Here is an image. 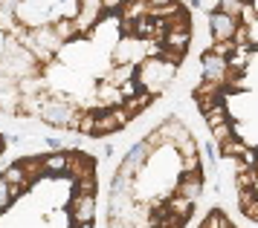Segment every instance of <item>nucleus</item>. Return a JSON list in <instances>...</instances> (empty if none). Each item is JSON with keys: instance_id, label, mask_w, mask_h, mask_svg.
Returning <instances> with one entry per match:
<instances>
[{"instance_id": "1", "label": "nucleus", "mask_w": 258, "mask_h": 228, "mask_svg": "<svg viewBox=\"0 0 258 228\" xmlns=\"http://www.w3.org/2000/svg\"><path fill=\"white\" fill-rule=\"evenodd\" d=\"M229 78V61L221 55H215L212 49H203L200 52V81L203 84H218L223 87Z\"/></svg>"}, {"instance_id": "2", "label": "nucleus", "mask_w": 258, "mask_h": 228, "mask_svg": "<svg viewBox=\"0 0 258 228\" xmlns=\"http://www.w3.org/2000/svg\"><path fill=\"white\" fill-rule=\"evenodd\" d=\"M67 176H70L73 182H79V179H87V176H96V159L90 153H84L79 148H70L67 150Z\"/></svg>"}, {"instance_id": "3", "label": "nucleus", "mask_w": 258, "mask_h": 228, "mask_svg": "<svg viewBox=\"0 0 258 228\" xmlns=\"http://www.w3.org/2000/svg\"><path fill=\"white\" fill-rule=\"evenodd\" d=\"M238 18H229V15H223V12L212 9L209 15V32L215 38V44H226V41H235V32H238Z\"/></svg>"}, {"instance_id": "4", "label": "nucleus", "mask_w": 258, "mask_h": 228, "mask_svg": "<svg viewBox=\"0 0 258 228\" xmlns=\"http://www.w3.org/2000/svg\"><path fill=\"white\" fill-rule=\"evenodd\" d=\"M67 214H70L73 225H84V222H93L96 217V196H82L73 194L67 202Z\"/></svg>"}, {"instance_id": "5", "label": "nucleus", "mask_w": 258, "mask_h": 228, "mask_svg": "<svg viewBox=\"0 0 258 228\" xmlns=\"http://www.w3.org/2000/svg\"><path fill=\"white\" fill-rule=\"evenodd\" d=\"M171 194L186 196V199H191V202H198L200 194H203V171L200 173H180V182L174 185Z\"/></svg>"}, {"instance_id": "6", "label": "nucleus", "mask_w": 258, "mask_h": 228, "mask_svg": "<svg viewBox=\"0 0 258 228\" xmlns=\"http://www.w3.org/2000/svg\"><path fill=\"white\" fill-rule=\"evenodd\" d=\"M119 119L113 113V107H99V119H96V133L93 139H105L107 133H119Z\"/></svg>"}, {"instance_id": "7", "label": "nucleus", "mask_w": 258, "mask_h": 228, "mask_svg": "<svg viewBox=\"0 0 258 228\" xmlns=\"http://www.w3.org/2000/svg\"><path fill=\"white\" fill-rule=\"evenodd\" d=\"M67 150H55V153H47L44 156V173L47 179H58V176H67Z\"/></svg>"}, {"instance_id": "8", "label": "nucleus", "mask_w": 258, "mask_h": 228, "mask_svg": "<svg viewBox=\"0 0 258 228\" xmlns=\"http://www.w3.org/2000/svg\"><path fill=\"white\" fill-rule=\"evenodd\" d=\"M148 6H151V18L154 21H168V18H174L183 12L180 6V0H148Z\"/></svg>"}, {"instance_id": "9", "label": "nucleus", "mask_w": 258, "mask_h": 228, "mask_svg": "<svg viewBox=\"0 0 258 228\" xmlns=\"http://www.w3.org/2000/svg\"><path fill=\"white\" fill-rule=\"evenodd\" d=\"M163 208L168 211V214H174V217H180V219H188L191 214H195V202H191V199H186V196H177V194L165 196Z\"/></svg>"}, {"instance_id": "10", "label": "nucleus", "mask_w": 258, "mask_h": 228, "mask_svg": "<svg viewBox=\"0 0 258 228\" xmlns=\"http://www.w3.org/2000/svg\"><path fill=\"white\" fill-rule=\"evenodd\" d=\"M238 208H241V214L249 219H258V191H241L238 194Z\"/></svg>"}, {"instance_id": "11", "label": "nucleus", "mask_w": 258, "mask_h": 228, "mask_svg": "<svg viewBox=\"0 0 258 228\" xmlns=\"http://www.w3.org/2000/svg\"><path fill=\"white\" fill-rule=\"evenodd\" d=\"M52 29L58 32V38L67 44V41H73V38H79V23H76V18H55L52 21Z\"/></svg>"}, {"instance_id": "12", "label": "nucleus", "mask_w": 258, "mask_h": 228, "mask_svg": "<svg viewBox=\"0 0 258 228\" xmlns=\"http://www.w3.org/2000/svg\"><path fill=\"white\" fill-rule=\"evenodd\" d=\"M151 101H154V92L140 90L134 98H128V101H125V110H128L131 116H140V113H145V110L151 107Z\"/></svg>"}, {"instance_id": "13", "label": "nucleus", "mask_w": 258, "mask_h": 228, "mask_svg": "<svg viewBox=\"0 0 258 228\" xmlns=\"http://www.w3.org/2000/svg\"><path fill=\"white\" fill-rule=\"evenodd\" d=\"M203 122H206V127H209V130H218V127L229 125V113L223 110V104H218L215 110H209V113H203Z\"/></svg>"}, {"instance_id": "14", "label": "nucleus", "mask_w": 258, "mask_h": 228, "mask_svg": "<svg viewBox=\"0 0 258 228\" xmlns=\"http://www.w3.org/2000/svg\"><path fill=\"white\" fill-rule=\"evenodd\" d=\"M165 32H191V18H188V12L183 9L180 15L168 18V21H165Z\"/></svg>"}, {"instance_id": "15", "label": "nucleus", "mask_w": 258, "mask_h": 228, "mask_svg": "<svg viewBox=\"0 0 258 228\" xmlns=\"http://www.w3.org/2000/svg\"><path fill=\"white\" fill-rule=\"evenodd\" d=\"M244 9H246V3H244V0H218V12L229 15V18H238V21H241Z\"/></svg>"}, {"instance_id": "16", "label": "nucleus", "mask_w": 258, "mask_h": 228, "mask_svg": "<svg viewBox=\"0 0 258 228\" xmlns=\"http://www.w3.org/2000/svg\"><path fill=\"white\" fill-rule=\"evenodd\" d=\"M96 119H99V110H84L82 122H79V136H93L96 133Z\"/></svg>"}, {"instance_id": "17", "label": "nucleus", "mask_w": 258, "mask_h": 228, "mask_svg": "<svg viewBox=\"0 0 258 228\" xmlns=\"http://www.w3.org/2000/svg\"><path fill=\"white\" fill-rule=\"evenodd\" d=\"M246 150H249V148H246L244 142H241V139L235 136L232 142H226V145L221 148V156H226V159H241V156H244Z\"/></svg>"}, {"instance_id": "18", "label": "nucleus", "mask_w": 258, "mask_h": 228, "mask_svg": "<svg viewBox=\"0 0 258 228\" xmlns=\"http://www.w3.org/2000/svg\"><path fill=\"white\" fill-rule=\"evenodd\" d=\"M180 159V156H177ZM203 171V159L198 156H186V159H180V173H200Z\"/></svg>"}, {"instance_id": "19", "label": "nucleus", "mask_w": 258, "mask_h": 228, "mask_svg": "<svg viewBox=\"0 0 258 228\" xmlns=\"http://www.w3.org/2000/svg\"><path fill=\"white\" fill-rule=\"evenodd\" d=\"M203 153H206V168H209V173H215V168H218V153H221V148H218L215 142H203Z\"/></svg>"}, {"instance_id": "20", "label": "nucleus", "mask_w": 258, "mask_h": 228, "mask_svg": "<svg viewBox=\"0 0 258 228\" xmlns=\"http://www.w3.org/2000/svg\"><path fill=\"white\" fill-rule=\"evenodd\" d=\"M226 222H229V219L223 217L221 211H209V214L203 217V222H200V228H226Z\"/></svg>"}, {"instance_id": "21", "label": "nucleus", "mask_w": 258, "mask_h": 228, "mask_svg": "<svg viewBox=\"0 0 258 228\" xmlns=\"http://www.w3.org/2000/svg\"><path fill=\"white\" fill-rule=\"evenodd\" d=\"M96 176H87V179H79L76 182V194H82V196H96Z\"/></svg>"}, {"instance_id": "22", "label": "nucleus", "mask_w": 258, "mask_h": 228, "mask_svg": "<svg viewBox=\"0 0 258 228\" xmlns=\"http://www.w3.org/2000/svg\"><path fill=\"white\" fill-rule=\"evenodd\" d=\"M12 188H9V182H3V179H0V205H3V211H9V208H12Z\"/></svg>"}, {"instance_id": "23", "label": "nucleus", "mask_w": 258, "mask_h": 228, "mask_svg": "<svg viewBox=\"0 0 258 228\" xmlns=\"http://www.w3.org/2000/svg\"><path fill=\"white\" fill-rule=\"evenodd\" d=\"M125 3L128 0H102V6H105V15L110 12V15H119V12L125 9Z\"/></svg>"}, {"instance_id": "24", "label": "nucleus", "mask_w": 258, "mask_h": 228, "mask_svg": "<svg viewBox=\"0 0 258 228\" xmlns=\"http://www.w3.org/2000/svg\"><path fill=\"white\" fill-rule=\"evenodd\" d=\"M44 145H47L52 153H55V150H67V148H64V139H58V136H47V139H44Z\"/></svg>"}, {"instance_id": "25", "label": "nucleus", "mask_w": 258, "mask_h": 228, "mask_svg": "<svg viewBox=\"0 0 258 228\" xmlns=\"http://www.w3.org/2000/svg\"><path fill=\"white\" fill-rule=\"evenodd\" d=\"M246 35H249V32H246V26H238V32H235V44L246 46Z\"/></svg>"}, {"instance_id": "26", "label": "nucleus", "mask_w": 258, "mask_h": 228, "mask_svg": "<svg viewBox=\"0 0 258 228\" xmlns=\"http://www.w3.org/2000/svg\"><path fill=\"white\" fill-rule=\"evenodd\" d=\"M113 153H116V145H113V142H105V145H102V156H107V159H110Z\"/></svg>"}, {"instance_id": "27", "label": "nucleus", "mask_w": 258, "mask_h": 228, "mask_svg": "<svg viewBox=\"0 0 258 228\" xmlns=\"http://www.w3.org/2000/svg\"><path fill=\"white\" fill-rule=\"evenodd\" d=\"M21 142H24L21 133H6V145H21Z\"/></svg>"}, {"instance_id": "28", "label": "nucleus", "mask_w": 258, "mask_h": 228, "mask_svg": "<svg viewBox=\"0 0 258 228\" xmlns=\"http://www.w3.org/2000/svg\"><path fill=\"white\" fill-rule=\"evenodd\" d=\"M188 6H191V9H200V6H203V0H188Z\"/></svg>"}, {"instance_id": "29", "label": "nucleus", "mask_w": 258, "mask_h": 228, "mask_svg": "<svg viewBox=\"0 0 258 228\" xmlns=\"http://www.w3.org/2000/svg\"><path fill=\"white\" fill-rule=\"evenodd\" d=\"M73 228H93V222H84V225H73Z\"/></svg>"}, {"instance_id": "30", "label": "nucleus", "mask_w": 258, "mask_h": 228, "mask_svg": "<svg viewBox=\"0 0 258 228\" xmlns=\"http://www.w3.org/2000/svg\"><path fill=\"white\" fill-rule=\"evenodd\" d=\"M244 3H249V0H244Z\"/></svg>"}]
</instances>
